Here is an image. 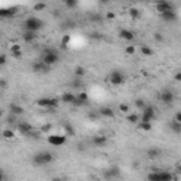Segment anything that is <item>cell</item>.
<instances>
[{"label":"cell","instance_id":"ab89813d","mask_svg":"<svg viewBox=\"0 0 181 181\" xmlns=\"http://www.w3.org/2000/svg\"><path fill=\"white\" fill-rule=\"evenodd\" d=\"M11 57H13L14 60H20V58L23 57V50L16 51V53H11Z\"/></svg>","mask_w":181,"mask_h":181},{"label":"cell","instance_id":"f907efd6","mask_svg":"<svg viewBox=\"0 0 181 181\" xmlns=\"http://www.w3.org/2000/svg\"><path fill=\"white\" fill-rule=\"evenodd\" d=\"M177 173H178V174H181V164L177 166Z\"/></svg>","mask_w":181,"mask_h":181},{"label":"cell","instance_id":"f1b7e54d","mask_svg":"<svg viewBox=\"0 0 181 181\" xmlns=\"http://www.w3.org/2000/svg\"><path fill=\"white\" fill-rule=\"evenodd\" d=\"M170 128H171V130L174 132V133H177V134H180V133H181V124L178 123V122L173 120V122L170 123Z\"/></svg>","mask_w":181,"mask_h":181},{"label":"cell","instance_id":"484cf974","mask_svg":"<svg viewBox=\"0 0 181 181\" xmlns=\"http://www.w3.org/2000/svg\"><path fill=\"white\" fill-rule=\"evenodd\" d=\"M137 128L140 129V130H143V132H150L151 128H153V124H151V123H147V122H139Z\"/></svg>","mask_w":181,"mask_h":181},{"label":"cell","instance_id":"7a4b0ae2","mask_svg":"<svg viewBox=\"0 0 181 181\" xmlns=\"http://www.w3.org/2000/svg\"><path fill=\"white\" fill-rule=\"evenodd\" d=\"M44 27V23L41 19H38V17H28V19H26V21H24V28H26V31H31V33H37V31H40L41 28Z\"/></svg>","mask_w":181,"mask_h":181},{"label":"cell","instance_id":"4fadbf2b","mask_svg":"<svg viewBox=\"0 0 181 181\" xmlns=\"http://www.w3.org/2000/svg\"><path fill=\"white\" fill-rule=\"evenodd\" d=\"M106 143H107V137L105 134H96V136L92 137V144L96 146V147H103Z\"/></svg>","mask_w":181,"mask_h":181},{"label":"cell","instance_id":"7bdbcfd3","mask_svg":"<svg viewBox=\"0 0 181 181\" xmlns=\"http://www.w3.org/2000/svg\"><path fill=\"white\" fill-rule=\"evenodd\" d=\"M174 120H175V122H178V123L181 124V112H177V113H175Z\"/></svg>","mask_w":181,"mask_h":181},{"label":"cell","instance_id":"4316f807","mask_svg":"<svg viewBox=\"0 0 181 181\" xmlns=\"http://www.w3.org/2000/svg\"><path fill=\"white\" fill-rule=\"evenodd\" d=\"M140 51H141V54H143L144 57H151V55H153V50H151L150 47H149V45H141L140 47Z\"/></svg>","mask_w":181,"mask_h":181},{"label":"cell","instance_id":"277c9868","mask_svg":"<svg viewBox=\"0 0 181 181\" xmlns=\"http://www.w3.org/2000/svg\"><path fill=\"white\" fill-rule=\"evenodd\" d=\"M107 81H109L112 85H115V86H119V85L124 84V81H126V75H124L122 71L115 69V71H112L111 72Z\"/></svg>","mask_w":181,"mask_h":181},{"label":"cell","instance_id":"681fc988","mask_svg":"<svg viewBox=\"0 0 181 181\" xmlns=\"http://www.w3.org/2000/svg\"><path fill=\"white\" fill-rule=\"evenodd\" d=\"M0 85H2V88H3V89H4V88H6V79H2V81H0Z\"/></svg>","mask_w":181,"mask_h":181},{"label":"cell","instance_id":"7dc6e473","mask_svg":"<svg viewBox=\"0 0 181 181\" xmlns=\"http://www.w3.org/2000/svg\"><path fill=\"white\" fill-rule=\"evenodd\" d=\"M6 64V55H2V57H0V65H2V67H3V65Z\"/></svg>","mask_w":181,"mask_h":181},{"label":"cell","instance_id":"d590c367","mask_svg":"<svg viewBox=\"0 0 181 181\" xmlns=\"http://www.w3.org/2000/svg\"><path fill=\"white\" fill-rule=\"evenodd\" d=\"M89 19H90V21H94V23H101V21H102V16H101V14H90Z\"/></svg>","mask_w":181,"mask_h":181},{"label":"cell","instance_id":"83f0119b","mask_svg":"<svg viewBox=\"0 0 181 181\" xmlns=\"http://www.w3.org/2000/svg\"><path fill=\"white\" fill-rule=\"evenodd\" d=\"M128 120L132 124H139V122H140V116H139L137 113H130L128 116Z\"/></svg>","mask_w":181,"mask_h":181},{"label":"cell","instance_id":"e0dca14e","mask_svg":"<svg viewBox=\"0 0 181 181\" xmlns=\"http://www.w3.org/2000/svg\"><path fill=\"white\" fill-rule=\"evenodd\" d=\"M19 10V7H9V9H2L0 10V17H3V19H7V17H13L14 14L17 13Z\"/></svg>","mask_w":181,"mask_h":181},{"label":"cell","instance_id":"6da1fadb","mask_svg":"<svg viewBox=\"0 0 181 181\" xmlns=\"http://www.w3.org/2000/svg\"><path fill=\"white\" fill-rule=\"evenodd\" d=\"M41 61L45 65L51 67V65L57 64L58 61H60V55H58V53L54 48H45L43 51V54H41Z\"/></svg>","mask_w":181,"mask_h":181},{"label":"cell","instance_id":"b9f144b4","mask_svg":"<svg viewBox=\"0 0 181 181\" xmlns=\"http://www.w3.org/2000/svg\"><path fill=\"white\" fill-rule=\"evenodd\" d=\"M21 47H20V44H13L10 47V53H16V51H20Z\"/></svg>","mask_w":181,"mask_h":181},{"label":"cell","instance_id":"8992f818","mask_svg":"<svg viewBox=\"0 0 181 181\" xmlns=\"http://www.w3.org/2000/svg\"><path fill=\"white\" fill-rule=\"evenodd\" d=\"M36 103L40 107H47V109H53V107L58 106V99L55 98H40L37 99Z\"/></svg>","mask_w":181,"mask_h":181},{"label":"cell","instance_id":"5b68a950","mask_svg":"<svg viewBox=\"0 0 181 181\" xmlns=\"http://www.w3.org/2000/svg\"><path fill=\"white\" fill-rule=\"evenodd\" d=\"M156 117V109L151 105H147L141 111V116H140V122H147V123H151V120Z\"/></svg>","mask_w":181,"mask_h":181},{"label":"cell","instance_id":"8d00e7d4","mask_svg":"<svg viewBox=\"0 0 181 181\" xmlns=\"http://www.w3.org/2000/svg\"><path fill=\"white\" fill-rule=\"evenodd\" d=\"M47 9V4L45 3H36L34 4V10L36 11H41V10H45Z\"/></svg>","mask_w":181,"mask_h":181},{"label":"cell","instance_id":"bcb514c9","mask_svg":"<svg viewBox=\"0 0 181 181\" xmlns=\"http://www.w3.org/2000/svg\"><path fill=\"white\" fill-rule=\"evenodd\" d=\"M106 19H107V20H113V19H115V13H112V11H109V13L106 14Z\"/></svg>","mask_w":181,"mask_h":181},{"label":"cell","instance_id":"ee69618b","mask_svg":"<svg viewBox=\"0 0 181 181\" xmlns=\"http://www.w3.org/2000/svg\"><path fill=\"white\" fill-rule=\"evenodd\" d=\"M90 37L92 38H95V40H101L102 38V36L99 33H94V34H90Z\"/></svg>","mask_w":181,"mask_h":181},{"label":"cell","instance_id":"ba28073f","mask_svg":"<svg viewBox=\"0 0 181 181\" xmlns=\"http://www.w3.org/2000/svg\"><path fill=\"white\" fill-rule=\"evenodd\" d=\"M120 175V170H119V167H109V168H106V170L103 171V178L105 180H115V178H117Z\"/></svg>","mask_w":181,"mask_h":181},{"label":"cell","instance_id":"f546056e","mask_svg":"<svg viewBox=\"0 0 181 181\" xmlns=\"http://www.w3.org/2000/svg\"><path fill=\"white\" fill-rule=\"evenodd\" d=\"M3 137L7 139V140L14 139V132L11 130V129H4V130H3Z\"/></svg>","mask_w":181,"mask_h":181},{"label":"cell","instance_id":"7c38bea8","mask_svg":"<svg viewBox=\"0 0 181 181\" xmlns=\"http://www.w3.org/2000/svg\"><path fill=\"white\" fill-rule=\"evenodd\" d=\"M17 128H19V132L21 134H24V136H28L33 132V126L28 122H20V123L17 124Z\"/></svg>","mask_w":181,"mask_h":181},{"label":"cell","instance_id":"cb8c5ba5","mask_svg":"<svg viewBox=\"0 0 181 181\" xmlns=\"http://www.w3.org/2000/svg\"><path fill=\"white\" fill-rule=\"evenodd\" d=\"M64 130H65V136H69V137L75 136V130H74V128H72V124L71 123L64 124Z\"/></svg>","mask_w":181,"mask_h":181},{"label":"cell","instance_id":"603a6c76","mask_svg":"<svg viewBox=\"0 0 181 181\" xmlns=\"http://www.w3.org/2000/svg\"><path fill=\"white\" fill-rule=\"evenodd\" d=\"M147 181H161V178H160V171H158L157 168H154V170H153L150 174L147 175Z\"/></svg>","mask_w":181,"mask_h":181},{"label":"cell","instance_id":"52a82bcc","mask_svg":"<svg viewBox=\"0 0 181 181\" xmlns=\"http://www.w3.org/2000/svg\"><path fill=\"white\" fill-rule=\"evenodd\" d=\"M67 141V136L65 134H53V136H48V143L54 147H60L62 144H65Z\"/></svg>","mask_w":181,"mask_h":181},{"label":"cell","instance_id":"1f68e13d","mask_svg":"<svg viewBox=\"0 0 181 181\" xmlns=\"http://www.w3.org/2000/svg\"><path fill=\"white\" fill-rule=\"evenodd\" d=\"M129 14H130V17L133 20H136V19H139V16H140V11H139V9H136V7H132L130 10H129Z\"/></svg>","mask_w":181,"mask_h":181},{"label":"cell","instance_id":"7402d4cb","mask_svg":"<svg viewBox=\"0 0 181 181\" xmlns=\"http://www.w3.org/2000/svg\"><path fill=\"white\" fill-rule=\"evenodd\" d=\"M160 154H161V151H160V149H157V147H151L147 150V157L151 158V160H153V158H157Z\"/></svg>","mask_w":181,"mask_h":181},{"label":"cell","instance_id":"ffe728a7","mask_svg":"<svg viewBox=\"0 0 181 181\" xmlns=\"http://www.w3.org/2000/svg\"><path fill=\"white\" fill-rule=\"evenodd\" d=\"M99 115L103 117H109V119H112V117L115 116V112L112 107H107V106H103L99 109Z\"/></svg>","mask_w":181,"mask_h":181},{"label":"cell","instance_id":"d6986e66","mask_svg":"<svg viewBox=\"0 0 181 181\" xmlns=\"http://www.w3.org/2000/svg\"><path fill=\"white\" fill-rule=\"evenodd\" d=\"M9 109H10V115H13V116H19V115L24 113V109L21 106H19L17 103H10Z\"/></svg>","mask_w":181,"mask_h":181},{"label":"cell","instance_id":"d4e9b609","mask_svg":"<svg viewBox=\"0 0 181 181\" xmlns=\"http://www.w3.org/2000/svg\"><path fill=\"white\" fill-rule=\"evenodd\" d=\"M160 178H161V181H174L173 174L168 173V171H160Z\"/></svg>","mask_w":181,"mask_h":181},{"label":"cell","instance_id":"816d5d0a","mask_svg":"<svg viewBox=\"0 0 181 181\" xmlns=\"http://www.w3.org/2000/svg\"><path fill=\"white\" fill-rule=\"evenodd\" d=\"M53 181H62V180H61V178H57V177H55V178H53Z\"/></svg>","mask_w":181,"mask_h":181},{"label":"cell","instance_id":"836d02e7","mask_svg":"<svg viewBox=\"0 0 181 181\" xmlns=\"http://www.w3.org/2000/svg\"><path fill=\"white\" fill-rule=\"evenodd\" d=\"M124 53L128 54V55H134L136 54V45H128V47L124 48Z\"/></svg>","mask_w":181,"mask_h":181},{"label":"cell","instance_id":"30bf717a","mask_svg":"<svg viewBox=\"0 0 181 181\" xmlns=\"http://www.w3.org/2000/svg\"><path fill=\"white\" fill-rule=\"evenodd\" d=\"M156 10L158 11V14H163V13H166V11L174 10V6H173V3H170V2H158V3L156 4Z\"/></svg>","mask_w":181,"mask_h":181},{"label":"cell","instance_id":"ac0fdd59","mask_svg":"<svg viewBox=\"0 0 181 181\" xmlns=\"http://www.w3.org/2000/svg\"><path fill=\"white\" fill-rule=\"evenodd\" d=\"M61 101L64 102V103L74 105L75 101H77V96H75L72 92H65V94H62V96H61Z\"/></svg>","mask_w":181,"mask_h":181},{"label":"cell","instance_id":"2e32d148","mask_svg":"<svg viewBox=\"0 0 181 181\" xmlns=\"http://www.w3.org/2000/svg\"><path fill=\"white\" fill-rule=\"evenodd\" d=\"M33 71L34 72H48V71H50V67L44 64L43 61H37V62L33 64Z\"/></svg>","mask_w":181,"mask_h":181},{"label":"cell","instance_id":"d6a6232c","mask_svg":"<svg viewBox=\"0 0 181 181\" xmlns=\"http://www.w3.org/2000/svg\"><path fill=\"white\" fill-rule=\"evenodd\" d=\"M134 105H136V107H139V109H141V111H143L144 107L147 106V105H146V102H144L143 99H140V98H139V99H136V101H134Z\"/></svg>","mask_w":181,"mask_h":181},{"label":"cell","instance_id":"3957f363","mask_svg":"<svg viewBox=\"0 0 181 181\" xmlns=\"http://www.w3.org/2000/svg\"><path fill=\"white\" fill-rule=\"evenodd\" d=\"M54 161V154L50 151H40L33 156V163L36 166H45Z\"/></svg>","mask_w":181,"mask_h":181},{"label":"cell","instance_id":"f35d334b","mask_svg":"<svg viewBox=\"0 0 181 181\" xmlns=\"http://www.w3.org/2000/svg\"><path fill=\"white\" fill-rule=\"evenodd\" d=\"M119 111H120L122 113H129V106L126 103H120L119 105Z\"/></svg>","mask_w":181,"mask_h":181},{"label":"cell","instance_id":"44dd1931","mask_svg":"<svg viewBox=\"0 0 181 181\" xmlns=\"http://www.w3.org/2000/svg\"><path fill=\"white\" fill-rule=\"evenodd\" d=\"M37 38V34L36 33H31V31H26L23 34V40L24 43H34V40Z\"/></svg>","mask_w":181,"mask_h":181},{"label":"cell","instance_id":"8fae6325","mask_svg":"<svg viewBox=\"0 0 181 181\" xmlns=\"http://www.w3.org/2000/svg\"><path fill=\"white\" fill-rule=\"evenodd\" d=\"M161 19L166 21V23H174V21H177V11L175 10H170V11H166V13L160 14Z\"/></svg>","mask_w":181,"mask_h":181},{"label":"cell","instance_id":"74e56055","mask_svg":"<svg viewBox=\"0 0 181 181\" xmlns=\"http://www.w3.org/2000/svg\"><path fill=\"white\" fill-rule=\"evenodd\" d=\"M65 6H67L68 9H74V7L78 6V2L77 0H67V2H65Z\"/></svg>","mask_w":181,"mask_h":181},{"label":"cell","instance_id":"60d3db41","mask_svg":"<svg viewBox=\"0 0 181 181\" xmlns=\"http://www.w3.org/2000/svg\"><path fill=\"white\" fill-rule=\"evenodd\" d=\"M153 37H154V40L158 41V43H163V40H164V37H163V34H161V33H154V36H153Z\"/></svg>","mask_w":181,"mask_h":181},{"label":"cell","instance_id":"4dcf8cb0","mask_svg":"<svg viewBox=\"0 0 181 181\" xmlns=\"http://www.w3.org/2000/svg\"><path fill=\"white\" fill-rule=\"evenodd\" d=\"M74 74H75V77L81 79V78L85 75V68L84 67H77L75 68V71H74Z\"/></svg>","mask_w":181,"mask_h":181},{"label":"cell","instance_id":"9a60e30c","mask_svg":"<svg viewBox=\"0 0 181 181\" xmlns=\"http://www.w3.org/2000/svg\"><path fill=\"white\" fill-rule=\"evenodd\" d=\"M89 98H88V94L86 92H79V95L77 96V101H75V106H84V105L88 103Z\"/></svg>","mask_w":181,"mask_h":181},{"label":"cell","instance_id":"e575fe53","mask_svg":"<svg viewBox=\"0 0 181 181\" xmlns=\"http://www.w3.org/2000/svg\"><path fill=\"white\" fill-rule=\"evenodd\" d=\"M71 41V37H69V34H65L64 37H62V40H61V45H62V48H65L69 44Z\"/></svg>","mask_w":181,"mask_h":181},{"label":"cell","instance_id":"f6af8a7d","mask_svg":"<svg viewBox=\"0 0 181 181\" xmlns=\"http://www.w3.org/2000/svg\"><path fill=\"white\" fill-rule=\"evenodd\" d=\"M174 81H177V82H181V71H178L177 74L174 75Z\"/></svg>","mask_w":181,"mask_h":181},{"label":"cell","instance_id":"c3c4849f","mask_svg":"<svg viewBox=\"0 0 181 181\" xmlns=\"http://www.w3.org/2000/svg\"><path fill=\"white\" fill-rule=\"evenodd\" d=\"M51 129V124H45V126H43V132H48Z\"/></svg>","mask_w":181,"mask_h":181},{"label":"cell","instance_id":"9c48e42d","mask_svg":"<svg viewBox=\"0 0 181 181\" xmlns=\"http://www.w3.org/2000/svg\"><path fill=\"white\" fill-rule=\"evenodd\" d=\"M160 101L163 102L164 105H171L173 102H174V94L171 92V90L168 89H164V90H161V94H160Z\"/></svg>","mask_w":181,"mask_h":181},{"label":"cell","instance_id":"5bb4252c","mask_svg":"<svg viewBox=\"0 0 181 181\" xmlns=\"http://www.w3.org/2000/svg\"><path fill=\"white\" fill-rule=\"evenodd\" d=\"M119 36H120V38H123V40L126 41H133L134 40V33L132 30H128V28H122L120 31H119Z\"/></svg>","mask_w":181,"mask_h":181}]
</instances>
